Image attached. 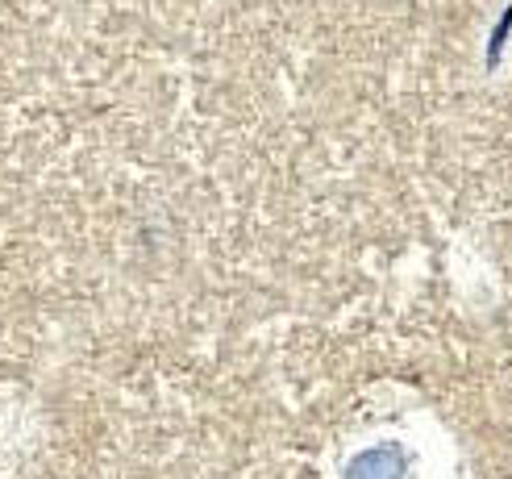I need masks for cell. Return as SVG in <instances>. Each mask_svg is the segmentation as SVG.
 <instances>
[{"label": "cell", "mask_w": 512, "mask_h": 479, "mask_svg": "<svg viewBox=\"0 0 512 479\" xmlns=\"http://www.w3.org/2000/svg\"><path fill=\"white\" fill-rule=\"evenodd\" d=\"M400 471H404V459L396 450H367V455L354 459L350 479H400Z\"/></svg>", "instance_id": "obj_1"}]
</instances>
